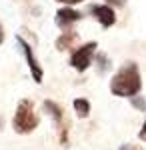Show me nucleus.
Listing matches in <instances>:
<instances>
[{
    "label": "nucleus",
    "mask_w": 146,
    "mask_h": 150,
    "mask_svg": "<svg viewBox=\"0 0 146 150\" xmlns=\"http://www.w3.org/2000/svg\"><path fill=\"white\" fill-rule=\"evenodd\" d=\"M142 90V76L136 62H124L110 80V92L118 98H132Z\"/></svg>",
    "instance_id": "obj_1"
},
{
    "label": "nucleus",
    "mask_w": 146,
    "mask_h": 150,
    "mask_svg": "<svg viewBox=\"0 0 146 150\" xmlns=\"http://www.w3.org/2000/svg\"><path fill=\"white\" fill-rule=\"evenodd\" d=\"M12 128L18 134H30V132H34L38 128V116L34 112L32 100L24 98V100L18 102L16 112H14V118H12Z\"/></svg>",
    "instance_id": "obj_2"
},
{
    "label": "nucleus",
    "mask_w": 146,
    "mask_h": 150,
    "mask_svg": "<svg viewBox=\"0 0 146 150\" xmlns=\"http://www.w3.org/2000/svg\"><path fill=\"white\" fill-rule=\"evenodd\" d=\"M96 48H98L96 42H86V44L78 46L72 52V56H70V66L76 72H86L92 66V62H94V56L98 52Z\"/></svg>",
    "instance_id": "obj_3"
},
{
    "label": "nucleus",
    "mask_w": 146,
    "mask_h": 150,
    "mask_svg": "<svg viewBox=\"0 0 146 150\" xmlns=\"http://www.w3.org/2000/svg\"><path fill=\"white\" fill-rule=\"evenodd\" d=\"M16 42H18V46L22 48V52H24V58H26L28 68H30V74H32V80L36 82V84H42V80H44V70H42V66L38 64V60L34 56L32 46L24 40L22 36H16Z\"/></svg>",
    "instance_id": "obj_4"
},
{
    "label": "nucleus",
    "mask_w": 146,
    "mask_h": 150,
    "mask_svg": "<svg viewBox=\"0 0 146 150\" xmlns=\"http://www.w3.org/2000/svg\"><path fill=\"white\" fill-rule=\"evenodd\" d=\"M78 20H82V14L78 10H74L72 6H64V8H60L56 12V18H54V22L60 30H68V28H72V24H76Z\"/></svg>",
    "instance_id": "obj_5"
},
{
    "label": "nucleus",
    "mask_w": 146,
    "mask_h": 150,
    "mask_svg": "<svg viewBox=\"0 0 146 150\" xmlns=\"http://www.w3.org/2000/svg\"><path fill=\"white\" fill-rule=\"evenodd\" d=\"M90 14L100 22V26L104 28H110L114 22H116V12H114L112 6H108V4H94V6H90Z\"/></svg>",
    "instance_id": "obj_6"
},
{
    "label": "nucleus",
    "mask_w": 146,
    "mask_h": 150,
    "mask_svg": "<svg viewBox=\"0 0 146 150\" xmlns=\"http://www.w3.org/2000/svg\"><path fill=\"white\" fill-rule=\"evenodd\" d=\"M76 40H78L76 30L68 28V30H64V32L56 38V50H58V52H64V50H68V48L74 46V42H76Z\"/></svg>",
    "instance_id": "obj_7"
},
{
    "label": "nucleus",
    "mask_w": 146,
    "mask_h": 150,
    "mask_svg": "<svg viewBox=\"0 0 146 150\" xmlns=\"http://www.w3.org/2000/svg\"><path fill=\"white\" fill-rule=\"evenodd\" d=\"M42 106H44L46 114L54 120V124H56V126H62V120H64V110H62V106L56 104L54 100H44Z\"/></svg>",
    "instance_id": "obj_8"
},
{
    "label": "nucleus",
    "mask_w": 146,
    "mask_h": 150,
    "mask_svg": "<svg viewBox=\"0 0 146 150\" xmlns=\"http://www.w3.org/2000/svg\"><path fill=\"white\" fill-rule=\"evenodd\" d=\"M110 68H112L110 56H108L106 52H96V72H98L100 76H104Z\"/></svg>",
    "instance_id": "obj_9"
},
{
    "label": "nucleus",
    "mask_w": 146,
    "mask_h": 150,
    "mask_svg": "<svg viewBox=\"0 0 146 150\" xmlns=\"http://www.w3.org/2000/svg\"><path fill=\"white\" fill-rule=\"evenodd\" d=\"M72 106H74V112H76L78 118H88V114H90V102L86 100V98H74Z\"/></svg>",
    "instance_id": "obj_10"
},
{
    "label": "nucleus",
    "mask_w": 146,
    "mask_h": 150,
    "mask_svg": "<svg viewBox=\"0 0 146 150\" xmlns=\"http://www.w3.org/2000/svg\"><path fill=\"white\" fill-rule=\"evenodd\" d=\"M130 104L134 106L136 110L146 112V98H144V96H138V94H136V96H132V98H130Z\"/></svg>",
    "instance_id": "obj_11"
},
{
    "label": "nucleus",
    "mask_w": 146,
    "mask_h": 150,
    "mask_svg": "<svg viewBox=\"0 0 146 150\" xmlns=\"http://www.w3.org/2000/svg\"><path fill=\"white\" fill-rule=\"evenodd\" d=\"M60 4H64V6H74V4H80V2H84V0H56Z\"/></svg>",
    "instance_id": "obj_12"
},
{
    "label": "nucleus",
    "mask_w": 146,
    "mask_h": 150,
    "mask_svg": "<svg viewBox=\"0 0 146 150\" xmlns=\"http://www.w3.org/2000/svg\"><path fill=\"white\" fill-rule=\"evenodd\" d=\"M106 4H108V6H124L126 0H106Z\"/></svg>",
    "instance_id": "obj_13"
},
{
    "label": "nucleus",
    "mask_w": 146,
    "mask_h": 150,
    "mask_svg": "<svg viewBox=\"0 0 146 150\" xmlns=\"http://www.w3.org/2000/svg\"><path fill=\"white\" fill-rule=\"evenodd\" d=\"M138 138L146 140V120H144V124H142V128H140V132H138Z\"/></svg>",
    "instance_id": "obj_14"
},
{
    "label": "nucleus",
    "mask_w": 146,
    "mask_h": 150,
    "mask_svg": "<svg viewBox=\"0 0 146 150\" xmlns=\"http://www.w3.org/2000/svg\"><path fill=\"white\" fill-rule=\"evenodd\" d=\"M4 42V32H2V26H0V44Z\"/></svg>",
    "instance_id": "obj_15"
},
{
    "label": "nucleus",
    "mask_w": 146,
    "mask_h": 150,
    "mask_svg": "<svg viewBox=\"0 0 146 150\" xmlns=\"http://www.w3.org/2000/svg\"><path fill=\"white\" fill-rule=\"evenodd\" d=\"M120 150H138V148H132V146H122Z\"/></svg>",
    "instance_id": "obj_16"
},
{
    "label": "nucleus",
    "mask_w": 146,
    "mask_h": 150,
    "mask_svg": "<svg viewBox=\"0 0 146 150\" xmlns=\"http://www.w3.org/2000/svg\"><path fill=\"white\" fill-rule=\"evenodd\" d=\"M0 128H2V118H0Z\"/></svg>",
    "instance_id": "obj_17"
}]
</instances>
